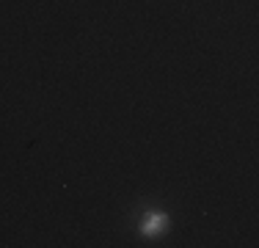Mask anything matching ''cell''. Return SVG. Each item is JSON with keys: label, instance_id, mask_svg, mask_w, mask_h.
<instances>
[{"label": "cell", "instance_id": "cell-1", "mask_svg": "<svg viewBox=\"0 0 259 248\" xmlns=\"http://www.w3.org/2000/svg\"><path fill=\"white\" fill-rule=\"evenodd\" d=\"M165 229H168V215L165 213H155V210H149V213H144V223H141V232L146 234V237H157V234H163Z\"/></svg>", "mask_w": 259, "mask_h": 248}]
</instances>
